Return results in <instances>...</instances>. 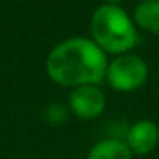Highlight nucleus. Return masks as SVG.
Segmentation results:
<instances>
[{"instance_id":"f257e3e1","label":"nucleus","mask_w":159,"mask_h":159,"mask_svg":"<svg viewBox=\"0 0 159 159\" xmlns=\"http://www.w3.org/2000/svg\"><path fill=\"white\" fill-rule=\"evenodd\" d=\"M108 68L107 54L87 37H71L54 47L47 59V73L63 87L96 85Z\"/></svg>"},{"instance_id":"f03ea898","label":"nucleus","mask_w":159,"mask_h":159,"mask_svg":"<svg viewBox=\"0 0 159 159\" xmlns=\"http://www.w3.org/2000/svg\"><path fill=\"white\" fill-rule=\"evenodd\" d=\"M93 42L104 53H125L138 43V31L130 16L113 3L101 5L90 23Z\"/></svg>"},{"instance_id":"7ed1b4c3","label":"nucleus","mask_w":159,"mask_h":159,"mask_svg":"<svg viewBox=\"0 0 159 159\" xmlns=\"http://www.w3.org/2000/svg\"><path fill=\"white\" fill-rule=\"evenodd\" d=\"M105 77L114 90L133 91L145 84L148 77V66L134 54H120L108 63Z\"/></svg>"},{"instance_id":"20e7f679","label":"nucleus","mask_w":159,"mask_h":159,"mask_svg":"<svg viewBox=\"0 0 159 159\" xmlns=\"http://www.w3.org/2000/svg\"><path fill=\"white\" fill-rule=\"evenodd\" d=\"M68 102L71 111L80 119H94L105 108V96L96 85H82L71 91Z\"/></svg>"},{"instance_id":"39448f33","label":"nucleus","mask_w":159,"mask_h":159,"mask_svg":"<svg viewBox=\"0 0 159 159\" xmlns=\"http://www.w3.org/2000/svg\"><path fill=\"white\" fill-rule=\"evenodd\" d=\"M159 139V130L152 120H139L133 127H130L127 133V147L131 153L147 155L150 153Z\"/></svg>"},{"instance_id":"423d86ee","label":"nucleus","mask_w":159,"mask_h":159,"mask_svg":"<svg viewBox=\"0 0 159 159\" xmlns=\"http://www.w3.org/2000/svg\"><path fill=\"white\" fill-rule=\"evenodd\" d=\"M134 22L142 30L159 34V0H142L134 9Z\"/></svg>"},{"instance_id":"0eeeda50","label":"nucleus","mask_w":159,"mask_h":159,"mask_svg":"<svg viewBox=\"0 0 159 159\" xmlns=\"http://www.w3.org/2000/svg\"><path fill=\"white\" fill-rule=\"evenodd\" d=\"M87 159H133V153L127 144L116 139H105L91 148Z\"/></svg>"},{"instance_id":"6e6552de","label":"nucleus","mask_w":159,"mask_h":159,"mask_svg":"<svg viewBox=\"0 0 159 159\" xmlns=\"http://www.w3.org/2000/svg\"><path fill=\"white\" fill-rule=\"evenodd\" d=\"M47 119L51 122V124H63L65 119H66V110L65 107L60 105V104H51V105L47 108Z\"/></svg>"},{"instance_id":"1a4fd4ad","label":"nucleus","mask_w":159,"mask_h":159,"mask_svg":"<svg viewBox=\"0 0 159 159\" xmlns=\"http://www.w3.org/2000/svg\"><path fill=\"white\" fill-rule=\"evenodd\" d=\"M107 2H111V3H114V2H120V0H107Z\"/></svg>"},{"instance_id":"9d476101","label":"nucleus","mask_w":159,"mask_h":159,"mask_svg":"<svg viewBox=\"0 0 159 159\" xmlns=\"http://www.w3.org/2000/svg\"><path fill=\"white\" fill-rule=\"evenodd\" d=\"M158 130H159V128H158Z\"/></svg>"}]
</instances>
